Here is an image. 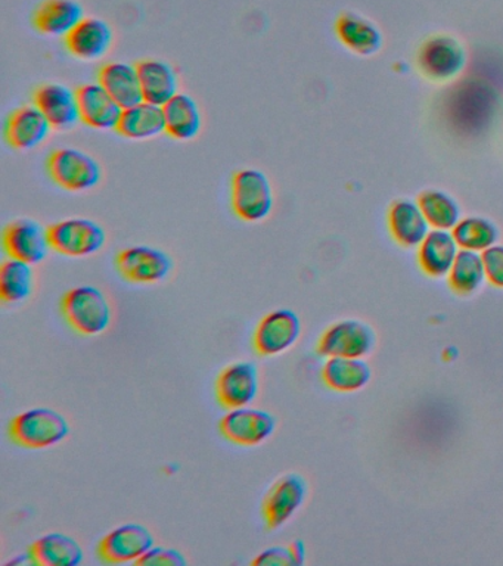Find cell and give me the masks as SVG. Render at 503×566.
<instances>
[{"label":"cell","instance_id":"1","mask_svg":"<svg viewBox=\"0 0 503 566\" xmlns=\"http://www.w3.org/2000/svg\"><path fill=\"white\" fill-rule=\"evenodd\" d=\"M61 313L74 332L83 336L104 334L112 323V305L99 287L81 285L65 292Z\"/></svg>","mask_w":503,"mask_h":566},{"label":"cell","instance_id":"2","mask_svg":"<svg viewBox=\"0 0 503 566\" xmlns=\"http://www.w3.org/2000/svg\"><path fill=\"white\" fill-rule=\"evenodd\" d=\"M275 195L269 177L259 168H242L231 181V207L238 219L260 223L272 214Z\"/></svg>","mask_w":503,"mask_h":566},{"label":"cell","instance_id":"3","mask_svg":"<svg viewBox=\"0 0 503 566\" xmlns=\"http://www.w3.org/2000/svg\"><path fill=\"white\" fill-rule=\"evenodd\" d=\"M8 431L17 446L42 450L64 441L69 436L70 424L59 411L39 407L17 415Z\"/></svg>","mask_w":503,"mask_h":566},{"label":"cell","instance_id":"4","mask_svg":"<svg viewBox=\"0 0 503 566\" xmlns=\"http://www.w3.org/2000/svg\"><path fill=\"white\" fill-rule=\"evenodd\" d=\"M51 179L69 192H85L94 189L103 179L98 159L77 148L52 150L46 161Z\"/></svg>","mask_w":503,"mask_h":566},{"label":"cell","instance_id":"5","mask_svg":"<svg viewBox=\"0 0 503 566\" xmlns=\"http://www.w3.org/2000/svg\"><path fill=\"white\" fill-rule=\"evenodd\" d=\"M465 62V49L449 34L430 35L423 40L417 53L419 73L436 83L450 82L457 77Z\"/></svg>","mask_w":503,"mask_h":566},{"label":"cell","instance_id":"6","mask_svg":"<svg viewBox=\"0 0 503 566\" xmlns=\"http://www.w3.org/2000/svg\"><path fill=\"white\" fill-rule=\"evenodd\" d=\"M377 336L368 323L343 318L326 327L317 339L316 353L321 357L364 358L375 348Z\"/></svg>","mask_w":503,"mask_h":566},{"label":"cell","instance_id":"7","mask_svg":"<svg viewBox=\"0 0 503 566\" xmlns=\"http://www.w3.org/2000/svg\"><path fill=\"white\" fill-rule=\"evenodd\" d=\"M48 233L52 251L73 259L96 254L107 241L103 226L83 217L56 221L48 228Z\"/></svg>","mask_w":503,"mask_h":566},{"label":"cell","instance_id":"8","mask_svg":"<svg viewBox=\"0 0 503 566\" xmlns=\"http://www.w3.org/2000/svg\"><path fill=\"white\" fill-rule=\"evenodd\" d=\"M116 268L127 282L154 285L170 276L174 260L160 248L134 245L118 252Z\"/></svg>","mask_w":503,"mask_h":566},{"label":"cell","instance_id":"9","mask_svg":"<svg viewBox=\"0 0 503 566\" xmlns=\"http://www.w3.org/2000/svg\"><path fill=\"white\" fill-rule=\"evenodd\" d=\"M302 335V321L290 308H277L260 318L253 334L254 352L262 357L289 352Z\"/></svg>","mask_w":503,"mask_h":566},{"label":"cell","instance_id":"10","mask_svg":"<svg viewBox=\"0 0 503 566\" xmlns=\"http://www.w3.org/2000/svg\"><path fill=\"white\" fill-rule=\"evenodd\" d=\"M308 493L307 482L298 473H286L269 489L262 503V515L268 530H277L303 506Z\"/></svg>","mask_w":503,"mask_h":566},{"label":"cell","instance_id":"11","mask_svg":"<svg viewBox=\"0 0 503 566\" xmlns=\"http://www.w3.org/2000/svg\"><path fill=\"white\" fill-rule=\"evenodd\" d=\"M275 429L276 419L269 411L250 409L249 406L229 410L219 422L224 440L242 447L262 444Z\"/></svg>","mask_w":503,"mask_h":566},{"label":"cell","instance_id":"12","mask_svg":"<svg viewBox=\"0 0 503 566\" xmlns=\"http://www.w3.org/2000/svg\"><path fill=\"white\" fill-rule=\"evenodd\" d=\"M153 547L154 537L147 526L125 524L105 534L96 552L105 564H136Z\"/></svg>","mask_w":503,"mask_h":566},{"label":"cell","instance_id":"13","mask_svg":"<svg viewBox=\"0 0 503 566\" xmlns=\"http://www.w3.org/2000/svg\"><path fill=\"white\" fill-rule=\"evenodd\" d=\"M260 388L258 366L251 361L232 363L216 378L214 392L223 409L250 406Z\"/></svg>","mask_w":503,"mask_h":566},{"label":"cell","instance_id":"14","mask_svg":"<svg viewBox=\"0 0 503 566\" xmlns=\"http://www.w3.org/2000/svg\"><path fill=\"white\" fill-rule=\"evenodd\" d=\"M2 242L8 256L32 265L42 263L52 250L48 229L32 219L11 221L3 230Z\"/></svg>","mask_w":503,"mask_h":566},{"label":"cell","instance_id":"15","mask_svg":"<svg viewBox=\"0 0 503 566\" xmlns=\"http://www.w3.org/2000/svg\"><path fill=\"white\" fill-rule=\"evenodd\" d=\"M33 101L54 130H72L82 123L77 92L65 84H42L34 92Z\"/></svg>","mask_w":503,"mask_h":566},{"label":"cell","instance_id":"16","mask_svg":"<svg viewBox=\"0 0 503 566\" xmlns=\"http://www.w3.org/2000/svg\"><path fill=\"white\" fill-rule=\"evenodd\" d=\"M76 92L83 124L94 130H116L125 108L105 91L103 84L85 83Z\"/></svg>","mask_w":503,"mask_h":566},{"label":"cell","instance_id":"17","mask_svg":"<svg viewBox=\"0 0 503 566\" xmlns=\"http://www.w3.org/2000/svg\"><path fill=\"white\" fill-rule=\"evenodd\" d=\"M114 42V31L99 18H83L65 38V48L77 60L92 62L107 55Z\"/></svg>","mask_w":503,"mask_h":566},{"label":"cell","instance_id":"18","mask_svg":"<svg viewBox=\"0 0 503 566\" xmlns=\"http://www.w3.org/2000/svg\"><path fill=\"white\" fill-rule=\"evenodd\" d=\"M52 130L54 128L34 104L12 111L6 124L7 142L19 150L38 148L50 137Z\"/></svg>","mask_w":503,"mask_h":566},{"label":"cell","instance_id":"19","mask_svg":"<svg viewBox=\"0 0 503 566\" xmlns=\"http://www.w3.org/2000/svg\"><path fill=\"white\" fill-rule=\"evenodd\" d=\"M387 229L392 241L404 248H418L431 228L412 199H397L387 211Z\"/></svg>","mask_w":503,"mask_h":566},{"label":"cell","instance_id":"20","mask_svg":"<svg viewBox=\"0 0 503 566\" xmlns=\"http://www.w3.org/2000/svg\"><path fill=\"white\" fill-rule=\"evenodd\" d=\"M461 251L449 230L431 229L418 245V264L428 277L448 276L450 269Z\"/></svg>","mask_w":503,"mask_h":566},{"label":"cell","instance_id":"21","mask_svg":"<svg viewBox=\"0 0 503 566\" xmlns=\"http://www.w3.org/2000/svg\"><path fill=\"white\" fill-rule=\"evenodd\" d=\"M334 31L343 46L357 55H374L383 46V35L378 27L355 12L339 13Z\"/></svg>","mask_w":503,"mask_h":566},{"label":"cell","instance_id":"22","mask_svg":"<svg viewBox=\"0 0 503 566\" xmlns=\"http://www.w3.org/2000/svg\"><path fill=\"white\" fill-rule=\"evenodd\" d=\"M83 8L77 0H43L33 13L39 33L50 38H67L83 20Z\"/></svg>","mask_w":503,"mask_h":566},{"label":"cell","instance_id":"23","mask_svg":"<svg viewBox=\"0 0 503 566\" xmlns=\"http://www.w3.org/2000/svg\"><path fill=\"white\" fill-rule=\"evenodd\" d=\"M138 66L144 101L163 106L179 93L178 73L169 62L147 57Z\"/></svg>","mask_w":503,"mask_h":566},{"label":"cell","instance_id":"24","mask_svg":"<svg viewBox=\"0 0 503 566\" xmlns=\"http://www.w3.org/2000/svg\"><path fill=\"white\" fill-rule=\"evenodd\" d=\"M28 555L30 562L39 566H77L85 559L81 544L61 533H50L34 539Z\"/></svg>","mask_w":503,"mask_h":566},{"label":"cell","instance_id":"25","mask_svg":"<svg viewBox=\"0 0 503 566\" xmlns=\"http://www.w3.org/2000/svg\"><path fill=\"white\" fill-rule=\"evenodd\" d=\"M98 82L123 108H129L144 101L138 66L130 62H107L98 71Z\"/></svg>","mask_w":503,"mask_h":566},{"label":"cell","instance_id":"26","mask_svg":"<svg viewBox=\"0 0 503 566\" xmlns=\"http://www.w3.org/2000/svg\"><path fill=\"white\" fill-rule=\"evenodd\" d=\"M322 382L335 392H356L373 378V371L364 358H326L321 370Z\"/></svg>","mask_w":503,"mask_h":566},{"label":"cell","instance_id":"27","mask_svg":"<svg viewBox=\"0 0 503 566\" xmlns=\"http://www.w3.org/2000/svg\"><path fill=\"white\" fill-rule=\"evenodd\" d=\"M165 114L166 133L171 139L189 142L200 135L202 128V114L200 106L187 93H178L163 105Z\"/></svg>","mask_w":503,"mask_h":566},{"label":"cell","instance_id":"28","mask_svg":"<svg viewBox=\"0 0 503 566\" xmlns=\"http://www.w3.org/2000/svg\"><path fill=\"white\" fill-rule=\"evenodd\" d=\"M118 135L130 140H149L166 133L163 106L140 101L123 109L120 123L116 128Z\"/></svg>","mask_w":503,"mask_h":566},{"label":"cell","instance_id":"29","mask_svg":"<svg viewBox=\"0 0 503 566\" xmlns=\"http://www.w3.org/2000/svg\"><path fill=\"white\" fill-rule=\"evenodd\" d=\"M34 273L32 264L8 259L0 265V300L3 304H20L32 295Z\"/></svg>","mask_w":503,"mask_h":566},{"label":"cell","instance_id":"30","mask_svg":"<svg viewBox=\"0 0 503 566\" xmlns=\"http://www.w3.org/2000/svg\"><path fill=\"white\" fill-rule=\"evenodd\" d=\"M448 285L457 295L475 294L485 279L483 259L480 252L461 250L448 274Z\"/></svg>","mask_w":503,"mask_h":566},{"label":"cell","instance_id":"31","mask_svg":"<svg viewBox=\"0 0 503 566\" xmlns=\"http://www.w3.org/2000/svg\"><path fill=\"white\" fill-rule=\"evenodd\" d=\"M417 202L431 229L449 230L461 220V208L454 198L439 189H427L418 195Z\"/></svg>","mask_w":503,"mask_h":566},{"label":"cell","instance_id":"32","mask_svg":"<svg viewBox=\"0 0 503 566\" xmlns=\"http://www.w3.org/2000/svg\"><path fill=\"white\" fill-rule=\"evenodd\" d=\"M452 234L461 250L480 252V254L490 247L496 245L499 239L496 224L479 216L459 220L452 229Z\"/></svg>","mask_w":503,"mask_h":566},{"label":"cell","instance_id":"33","mask_svg":"<svg viewBox=\"0 0 503 566\" xmlns=\"http://www.w3.org/2000/svg\"><path fill=\"white\" fill-rule=\"evenodd\" d=\"M485 279L490 285L503 290V245H493L481 252Z\"/></svg>","mask_w":503,"mask_h":566},{"label":"cell","instance_id":"34","mask_svg":"<svg viewBox=\"0 0 503 566\" xmlns=\"http://www.w3.org/2000/svg\"><path fill=\"white\" fill-rule=\"evenodd\" d=\"M136 565L143 566H185L187 559H185L182 553L175 551V548L167 547H153L151 551L145 553Z\"/></svg>","mask_w":503,"mask_h":566},{"label":"cell","instance_id":"35","mask_svg":"<svg viewBox=\"0 0 503 566\" xmlns=\"http://www.w3.org/2000/svg\"><path fill=\"white\" fill-rule=\"evenodd\" d=\"M254 566L259 565H294L293 555L290 547H271L266 548L251 562Z\"/></svg>","mask_w":503,"mask_h":566},{"label":"cell","instance_id":"36","mask_svg":"<svg viewBox=\"0 0 503 566\" xmlns=\"http://www.w3.org/2000/svg\"><path fill=\"white\" fill-rule=\"evenodd\" d=\"M289 547L291 555H293L294 565H303L304 560H306V546H304L302 539H295Z\"/></svg>","mask_w":503,"mask_h":566}]
</instances>
